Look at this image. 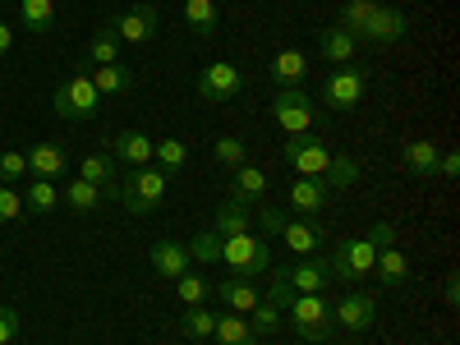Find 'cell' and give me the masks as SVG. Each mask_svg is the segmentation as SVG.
<instances>
[{
	"instance_id": "816d5d0a",
	"label": "cell",
	"mask_w": 460,
	"mask_h": 345,
	"mask_svg": "<svg viewBox=\"0 0 460 345\" xmlns=\"http://www.w3.org/2000/svg\"><path fill=\"white\" fill-rule=\"evenodd\" d=\"M56 5H60V0H56ZM65 5H69V0H65Z\"/></svg>"
},
{
	"instance_id": "83f0119b",
	"label": "cell",
	"mask_w": 460,
	"mask_h": 345,
	"mask_svg": "<svg viewBox=\"0 0 460 345\" xmlns=\"http://www.w3.org/2000/svg\"><path fill=\"white\" fill-rule=\"evenodd\" d=\"M212 345H258V336L249 332V318L244 314H217Z\"/></svg>"
},
{
	"instance_id": "f35d334b",
	"label": "cell",
	"mask_w": 460,
	"mask_h": 345,
	"mask_svg": "<svg viewBox=\"0 0 460 345\" xmlns=\"http://www.w3.org/2000/svg\"><path fill=\"white\" fill-rule=\"evenodd\" d=\"M175 295H180V304L189 309V304H208L212 286H208L199 272H184V277H175Z\"/></svg>"
},
{
	"instance_id": "3957f363",
	"label": "cell",
	"mask_w": 460,
	"mask_h": 345,
	"mask_svg": "<svg viewBox=\"0 0 460 345\" xmlns=\"http://www.w3.org/2000/svg\"><path fill=\"white\" fill-rule=\"evenodd\" d=\"M221 262L230 267L235 277H262L267 267H272V244H267L262 235H230V240H221Z\"/></svg>"
},
{
	"instance_id": "5bb4252c",
	"label": "cell",
	"mask_w": 460,
	"mask_h": 345,
	"mask_svg": "<svg viewBox=\"0 0 460 345\" xmlns=\"http://www.w3.org/2000/svg\"><path fill=\"white\" fill-rule=\"evenodd\" d=\"M277 240H286V249H295L299 258H318L323 249H327V240H323V230L314 226V221H295V217H286L281 221V230H277Z\"/></svg>"
},
{
	"instance_id": "52a82bcc",
	"label": "cell",
	"mask_w": 460,
	"mask_h": 345,
	"mask_svg": "<svg viewBox=\"0 0 460 345\" xmlns=\"http://www.w3.org/2000/svg\"><path fill=\"white\" fill-rule=\"evenodd\" d=\"M368 93V74L355 69V65H336L323 84V106L327 111H355Z\"/></svg>"
},
{
	"instance_id": "4fadbf2b",
	"label": "cell",
	"mask_w": 460,
	"mask_h": 345,
	"mask_svg": "<svg viewBox=\"0 0 460 345\" xmlns=\"http://www.w3.org/2000/svg\"><path fill=\"white\" fill-rule=\"evenodd\" d=\"M23 157H28V175L32 180H60L65 171H69V157H65V147L60 143H51V138H42V143H32L28 152H23Z\"/></svg>"
},
{
	"instance_id": "60d3db41",
	"label": "cell",
	"mask_w": 460,
	"mask_h": 345,
	"mask_svg": "<svg viewBox=\"0 0 460 345\" xmlns=\"http://www.w3.org/2000/svg\"><path fill=\"white\" fill-rule=\"evenodd\" d=\"M212 157L235 171V166H244V143L240 138H212Z\"/></svg>"
},
{
	"instance_id": "7bdbcfd3",
	"label": "cell",
	"mask_w": 460,
	"mask_h": 345,
	"mask_svg": "<svg viewBox=\"0 0 460 345\" xmlns=\"http://www.w3.org/2000/svg\"><path fill=\"white\" fill-rule=\"evenodd\" d=\"M28 175V157L23 152H0V184H19Z\"/></svg>"
},
{
	"instance_id": "2e32d148",
	"label": "cell",
	"mask_w": 460,
	"mask_h": 345,
	"mask_svg": "<svg viewBox=\"0 0 460 345\" xmlns=\"http://www.w3.org/2000/svg\"><path fill=\"white\" fill-rule=\"evenodd\" d=\"M152 147H157V138H152V134H143V129H120V134L111 138V157L125 162V166L134 171V166H147V162H152Z\"/></svg>"
},
{
	"instance_id": "7402d4cb",
	"label": "cell",
	"mask_w": 460,
	"mask_h": 345,
	"mask_svg": "<svg viewBox=\"0 0 460 345\" xmlns=\"http://www.w3.org/2000/svg\"><path fill=\"white\" fill-rule=\"evenodd\" d=\"M60 203L74 212V217H93V212H102V203H106V194L97 184H88V180H79L74 175L69 184H65V194H60Z\"/></svg>"
},
{
	"instance_id": "44dd1931",
	"label": "cell",
	"mask_w": 460,
	"mask_h": 345,
	"mask_svg": "<svg viewBox=\"0 0 460 345\" xmlns=\"http://www.w3.org/2000/svg\"><path fill=\"white\" fill-rule=\"evenodd\" d=\"M267 74H272V84H277V88H299V84H304V74H309V56L295 51V47H286V51L272 56Z\"/></svg>"
},
{
	"instance_id": "f1b7e54d",
	"label": "cell",
	"mask_w": 460,
	"mask_h": 345,
	"mask_svg": "<svg viewBox=\"0 0 460 345\" xmlns=\"http://www.w3.org/2000/svg\"><path fill=\"white\" fill-rule=\"evenodd\" d=\"M230 199H240V203H249V208H258L262 199H267V175L258 171V166H235V189H230Z\"/></svg>"
},
{
	"instance_id": "ffe728a7",
	"label": "cell",
	"mask_w": 460,
	"mask_h": 345,
	"mask_svg": "<svg viewBox=\"0 0 460 345\" xmlns=\"http://www.w3.org/2000/svg\"><path fill=\"white\" fill-rule=\"evenodd\" d=\"M93 88L102 93V97H129L134 93V69L125 65V60H115V65H97L93 74Z\"/></svg>"
},
{
	"instance_id": "e575fe53",
	"label": "cell",
	"mask_w": 460,
	"mask_h": 345,
	"mask_svg": "<svg viewBox=\"0 0 460 345\" xmlns=\"http://www.w3.org/2000/svg\"><path fill=\"white\" fill-rule=\"evenodd\" d=\"M84 60L97 69V65H115L120 60V37H115L111 28H97L93 32V42H88V51H84Z\"/></svg>"
},
{
	"instance_id": "7dc6e473",
	"label": "cell",
	"mask_w": 460,
	"mask_h": 345,
	"mask_svg": "<svg viewBox=\"0 0 460 345\" xmlns=\"http://www.w3.org/2000/svg\"><path fill=\"white\" fill-rule=\"evenodd\" d=\"M438 175L442 180H456L460 175V152H442V157H438Z\"/></svg>"
},
{
	"instance_id": "f6af8a7d",
	"label": "cell",
	"mask_w": 460,
	"mask_h": 345,
	"mask_svg": "<svg viewBox=\"0 0 460 345\" xmlns=\"http://www.w3.org/2000/svg\"><path fill=\"white\" fill-rule=\"evenodd\" d=\"M364 240H368L373 249H392V244H396V226H392V221H373Z\"/></svg>"
},
{
	"instance_id": "d590c367",
	"label": "cell",
	"mask_w": 460,
	"mask_h": 345,
	"mask_svg": "<svg viewBox=\"0 0 460 345\" xmlns=\"http://www.w3.org/2000/svg\"><path fill=\"white\" fill-rule=\"evenodd\" d=\"M212 327H217V314L203 309V304H189V309L180 314V332L189 341H212Z\"/></svg>"
},
{
	"instance_id": "5b68a950",
	"label": "cell",
	"mask_w": 460,
	"mask_h": 345,
	"mask_svg": "<svg viewBox=\"0 0 460 345\" xmlns=\"http://www.w3.org/2000/svg\"><path fill=\"white\" fill-rule=\"evenodd\" d=\"M286 314H290V327H295L304 341L327 345V336H332V304H327L323 295H295Z\"/></svg>"
},
{
	"instance_id": "8d00e7d4",
	"label": "cell",
	"mask_w": 460,
	"mask_h": 345,
	"mask_svg": "<svg viewBox=\"0 0 460 345\" xmlns=\"http://www.w3.org/2000/svg\"><path fill=\"white\" fill-rule=\"evenodd\" d=\"M359 175H364L359 157H332L323 184H327V189H350V184H359Z\"/></svg>"
},
{
	"instance_id": "484cf974",
	"label": "cell",
	"mask_w": 460,
	"mask_h": 345,
	"mask_svg": "<svg viewBox=\"0 0 460 345\" xmlns=\"http://www.w3.org/2000/svg\"><path fill=\"white\" fill-rule=\"evenodd\" d=\"M438 157H442V152L433 147V138H410L405 143V171L414 180H433L438 175Z\"/></svg>"
},
{
	"instance_id": "681fc988",
	"label": "cell",
	"mask_w": 460,
	"mask_h": 345,
	"mask_svg": "<svg viewBox=\"0 0 460 345\" xmlns=\"http://www.w3.org/2000/svg\"><path fill=\"white\" fill-rule=\"evenodd\" d=\"M442 299H447V304H456V299H460V277H456V272L447 277V286H442Z\"/></svg>"
},
{
	"instance_id": "6da1fadb",
	"label": "cell",
	"mask_w": 460,
	"mask_h": 345,
	"mask_svg": "<svg viewBox=\"0 0 460 345\" xmlns=\"http://www.w3.org/2000/svg\"><path fill=\"white\" fill-rule=\"evenodd\" d=\"M51 111H56V120H69V125H88L93 115L102 111V93L93 88V79L79 69V74H69V79L56 88L51 97Z\"/></svg>"
},
{
	"instance_id": "9a60e30c",
	"label": "cell",
	"mask_w": 460,
	"mask_h": 345,
	"mask_svg": "<svg viewBox=\"0 0 460 345\" xmlns=\"http://www.w3.org/2000/svg\"><path fill=\"white\" fill-rule=\"evenodd\" d=\"M147 262H152V272L166 277V281L184 277L189 267H194V258H189V244H180V240H157V244L147 249Z\"/></svg>"
},
{
	"instance_id": "d6a6232c",
	"label": "cell",
	"mask_w": 460,
	"mask_h": 345,
	"mask_svg": "<svg viewBox=\"0 0 460 345\" xmlns=\"http://www.w3.org/2000/svg\"><path fill=\"white\" fill-rule=\"evenodd\" d=\"M19 19L28 32H51L56 28V0H19Z\"/></svg>"
},
{
	"instance_id": "c3c4849f",
	"label": "cell",
	"mask_w": 460,
	"mask_h": 345,
	"mask_svg": "<svg viewBox=\"0 0 460 345\" xmlns=\"http://www.w3.org/2000/svg\"><path fill=\"white\" fill-rule=\"evenodd\" d=\"M10 47H14V28H10V23H0V60L10 56Z\"/></svg>"
},
{
	"instance_id": "ba28073f",
	"label": "cell",
	"mask_w": 460,
	"mask_h": 345,
	"mask_svg": "<svg viewBox=\"0 0 460 345\" xmlns=\"http://www.w3.org/2000/svg\"><path fill=\"white\" fill-rule=\"evenodd\" d=\"M314 115H318V106H314V97L304 93V88H277L272 120L286 129V138H295V134H309V129H314Z\"/></svg>"
},
{
	"instance_id": "ee69618b",
	"label": "cell",
	"mask_w": 460,
	"mask_h": 345,
	"mask_svg": "<svg viewBox=\"0 0 460 345\" xmlns=\"http://www.w3.org/2000/svg\"><path fill=\"white\" fill-rule=\"evenodd\" d=\"M267 304H277V309L286 314L290 309V299H295V286H286V277L281 272H272V286H267V295H262Z\"/></svg>"
},
{
	"instance_id": "4316f807",
	"label": "cell",
	"mask_w": 460,
	"mask_h": 345,
	"mask_svg": "<svg viewBox=\"0 0 460 345\" xmlns=\"http://www.w3.org/2000/svg\"><path fill=\"white\" fill-rule=\"evenodd\" d=\"M373 277L382 281V286H405L410 281V258H405V249H377V258H373Z\"/></svg>"
},
{
	"instance_id": "277c9868",
	"label": "cell",
	"mask_w": 460,
	"mask_h": 345,
	"mask_svg": "<svg viewBox=\"0 0 460 345\" xmlns=\"http://www.w3.org/2000/svg\"><path fill=\"white\" fill-rule=\"evenodd\" d=\"M373 258H377V249H373L368 240H341L323 262H327V277H336V281H345V286H355V281L373 277Z\"/></svg>"
},
{
	"instance_id": "7a4b0ae2",
	"label": "cell",
	"mask_w": 460,
	"mask_h": 345,
	"mask_svg": "<svg viewBox=\"0 0 460 345\" xmlns=\"http://www.w3.org/2000/svg\"><path fill=\"white\" fill-rule=\"evenodd\" d=\"M162 199H166V171L152 166V162H147V166H134V175H125V184H120V203H125V212H134V217L157 212Z\"/></svg>"
},
{
	"instance_id": "ac0fdd59",
	"label": "cell",
	"mask_w": 460,
	"mask_h": 345,
	"mask_svg": "<svg viewBox=\"0 0 460 345\" xmlns=\"http://www.w3.org/2000/svg\"><path fill=\"white\" fill-rule=\"evenodd\" d=\"M79 180L97 184L106 199H120V184H115V157H111V152H88V157L79 162Z\"/></svg>"
},
{
	"instance_id": "4dcf8cb0",
	"label": "cell",
	"mask_w": 460,
	"mask_h": 345,
	"mask_svg": "<svg viewBox=\"0 0 460 345\" xmlns=\"http://www.w3.org/2000/svg\"><path fill=\"white\" fill-rule=\"evenodd\" d=\"M60 208V189L51 184V180H32L28 184V194H23V212H32V217H51Z\"/></svg>"
},
{
	"instance_id": "f5cc1de1",
	"label": "cell",
	"mask_w": 460,
	"mask_h": 345,
	"mask_svg": "<svg viewBox=\"0 0 460 345\" xmlns=\"http://www.w3.org/2000/svg\"><path fill=\"white\" fill-rule=\"evenodd\" d=\"M304 345H314V341H304Z\"/></svg>"
},
{
	"instance_id": "ab89813d",
	"label": "cell",
	"mask_w": 460,
	"mask_h": 345,
	"mask_svg": "<svg viewBox=\"0 0 460 345\" xmlns=\"http://www.w3.org/2000/svg\"><path fill=\"white\" fill-rule=\"evenodd\" d=\"M189 258L194 262H221V235H212V230H203V235H194L189 240Z\"/></svg>"
},
{
	"instance_id": "e0dca14e",
	"label": "cell",
	"mask_w": 460,
	"mask_h": 345,
	"mask_svg": "<svg viewBox=\"0 0 460 345\" xmlns=\"http://www.w3.org/2000/svg\"><path fill=\"white\" fill-rule=\"evenodd\" d=\"M281 277L286 286H295V295H323V286L332 281L323 258H299L295 267H281Z\"/></svg>"
},
{
	"instance_id": "1f68e13d",
	"label": "cell",
	"mask_w": 460,
	"mask_h": 345,
	"mask_svg": "<svg viewBox=\"0 0 460 345\" xmlns=\"http://www.w3.org/2000/svg\"><path fill=\"white\" fill-rule=\"evenodd\" d=\"M373 10H377V0H345L341 5V19H336V28H345L359 42L364 37V28H368V19H373Z\"/></svg>"
},
{
	"instance_id": "b9f144b4",
	"label": "cell",
	"mask_w": 460,
	"mask_h": 345,
	"mask_svg": "<svg viewBox=\"0 0 460 345\" xmlns=\"http://www.w3.org/2000/svg\"><path fill=\"white\" fill-rule=\"evenodd\" d=\"M19 217H23V194L14 184H0V226H10Z\"/></svg>"
},
{
	"instance_id": "74e56055",
	"label": "cell",
	"mask_w": 460,
	"mask_h": 345,
	"mask_svg": "<svg viewBox=\"0 0 460 345\" xmlns=\"http://www.w3.org/2000/svg\"><path fill=\"white\" fill-rule=\"evenodd\" d=\"M249 318V332L262 341V336H272L277 327H281V309H277V304H267V299H258V309L253 314H244Z\"/></svg>"
},
{
	"instance_id": "836d02e7",
	"label": "cell",
	"mask_w": 460,
	"mask_h": 345,
	"mask_svg": "<svg viewBox=\"0 0 460 345\" xmlns=\"http://www.w3.org/2000/svg\"><path fill=\"white\" fill-rule=\"evenodd\" d=\"M152 166H162L166 175L184 171L189 166V143L184 138H162L157 147H152Z\"/></svg>"
},
{
	"instance_id": "603a6c76",
	"label": "cell",
	"mask_w": 460,
	"mask_h": 345,
	"mask_svg": "<svg viewBox=\"0 0 460 345\" xmlns=\"http://www.w3.org/2000/svg\"><path fill=\"white\" fill-rule=\"evenodd\" d=\"M318 51H323V60H332V65H350L355 56H359V42L345 28H318Z\"/></svg>"
},
{
	"instance_id": "f907efd6",
	"label": "cell",
	"mask_w": 460,
	"mask_h": 345,
	"mask_svg": "<svg viewBox=\"0 0 460 345\" xmlns=\"http://www.w3.org/2000/svg\"><path fill=\"white\" fill-rule=\"evenodd\" d=\"M189 345H212V341H189Z\"/></svg>"
},
{
	"instance_id": "d6986e66",
	"label": "cell",
	"mask_w": 460,
	"mask_h": 345,
	"mask_svg": "<svg viewBox=\"0 0 460 345\" xmlns=\"http://www.w3.org/2000/svg\"><path fill=\"white\" fill-rule=\"evenodd\" d=\"M327 194L332 189L323 184V180H309V175H299L295 184H290V208L309 221V217H318L323 208H327Z\"/></svg>"
},
{
	"instance_id": "bcb514c9",
	"label": "cell",
	"mask_w": 460,
	"mask_h": 345,
	"mask_svg": "<svg viewBox=\"0 0 460 345\" xmlns=\"http://www.w3.org/2000/svg\"><path fill=\"white\" fill-rule=\"evenodd\" d=\"M19 336V314L14 309H0V345H10Z\"/></svg>"
},
{
	"instance_id": "8992f818",
	"label": "cell",
	"mask_w": 460,
	"mask_h": 345,
	"mask_svg": "<svg viewBox=\"0 0 460 345\" xmlns=\"http://www.w3.org/2000/svg\"><path fill=\"white\" fill-rule=\"evenodd\" d=\"M106 28L120 37V47H147V42H157V32H162V10L157 5H134V10H120Z\"/></svg>"
},
{
	"instance_id": "8fae6325",
	"label": "cell",
	"mask_w": 460,
	"mask_h": 345,
	"mask_svg": "<svg viewBox=\"0 0 460 345\" xmlns=\"http://www.w3.org/2000/svg\"><path fill=\"white\" fill-rule=\"evenodd\" d=\"M373 323H377V299H373V295L350 290V295H341V299L332 304V327H345V332H368Z\"/></svg>"
},
{
	"instance_id": "f546056e",
	"label": "cell",
	"mask_w": 460,
	"mask_h": 345,
	"mask_svg": "<svg viewBox=\"0 0 460 345\" xmlns=\"http://www.w3.org/2000/svg\"><path fill=\"white\" fill-rule=\"evenodd\" d=\"M184 23L194 37H212L221 28V10H217V0H184Z\"/></svg>"
},
{
	"instance_id": "9c48e42d",
	"label": "cell",
	"mask_w": 460,
	"mask_h": 345,
	"mask_svg": "<svg viewBox=\"0 0 460 345\" xmlns=\"http://www.w3.org/2000/svg\"><path fill=\"white\" fill-rule=\"evenodd\" d=\"M199 97L203 102H240L244 97V74L230 60H212L199 74Z\"/></svg>"
},
{
	"instance_id": "cb8c5ba5",
	"label": "cell",
	"mask_w": 460,
	"mask_h": 345,
	"mask_svg": "<svg viewBox=\"0 0 460 345\" xmlns=\"http://www.w3.org/2000/svg\"><path fill=\"white\" fill-rule=\"evenodd\" d=\"M249 221H253L249 203H240V199H226V203L217 208V217H212V235H221V240H230V235H244Z\"/></svg>"
},
{
	"instance_id": "30bf717a",
	"label": "cell",
	"mask_w": 460,
	"mask_h": 345,
	"mask_svg": "<svg viewBox=\"0 0 460 345\" xmlns=\"http://www.w3.org/2000/svg\"><path fill=\"white\" fill-rule=\"evenodd\" d=\"M286 162H290L295 175L323 180V175H327V162H332V152H327L318 138H309V134H295V138H286Z\"/></svg>"
},
{
	"instance_id": "7c38bea8",
	"label": "cell",
	"mask_w": 460,
	"mask_h": 345,
	"mask_svg": "<svg viewBox=\"0 0 460 345\" xmlns=\"http://www.w3.org/2000/svg\"><path fill=\"white\" fill-rule=\"evenodd\" d=\"M405 32H410V19H405L396 5H377L359 42H368V47H392V42H401Z\"/></svg>"
},
{
	"instance_id": "d4e9b609",
	"label": "cell",
	"mask_w": 460,
	"mask_h": 345,
	"mask_svg": "<svg viewBox=\"0 0 460 345\" xmlns=\"http://www.w3.org/2000/svg\"><path fill=\"white\" fill-rule=\"evenodd\" d=\"M217 295L226 299V309H230V314H253V309H258V299H262V290H258L249 277H230V281H221Z\"/></svg>"
}]
</instances>
